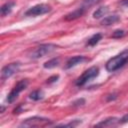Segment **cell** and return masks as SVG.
<instances>
[{
  "mask_svg": "<svg viewBox=\"0 0 128 128\" xmlns=\"http://www.w3.org/2000/svg\"><path fill=\"white\" fill-rule=\"evenodd\" d=\"M128 62V49L123 50L118 55L110 58L106 63V70L108 72H114L123 67Z\"/></svg>",
  "mask_w": 128,
  "mask_h": 128,
  "instance_id": "6da1fadb",
  "label": "cell"
},
{
  "mask_svg": "<svg viewBox=\"0 0 128 128\" xmlns=\"http://www.w3.org/2000/svg\"><path fill=\"white\" fill-rule=\"evenodd\" d=\"M57 45L52 44V43H45V44H41L38 47H36L32 53L30 54V57L32 59H38L41 57H44L50 53H52L53 51H55L57 49Z\"/></svg>",
  "mask_w": 128,
  "mask_h": 128,
  "instance_id": "7a4b0ae2",
  "label": "cell"
},
{
  "mask_svg": "<svg viewBox=\"0 0 128 128\" xmlns=\"http://www.w3.org/2000/svg\"><path fill=\"white\" fill-rule=\"evenodd\" d=\"M98 73H99V68H98V67H96V66L90 67L89 69H87L86 71H84V72L77 78V80H76V82H75L76 86H79V87H80V86L85 85L88 81H90L91 79L95 78V77L98 75Z\"/></svg>",
  "mask_w": 128,
  "mask_h": 128,
  "instance_id": "3957f363",
  "label": "cell"
},
{
  "mask_svg": "<svg viewBox=\"0 0 128 128\" xmlns=\"http://www.w3.org/2000/svg\"><path fill=\"white\" fill-rule=\"evenodd\" d=\"M28 83H29V82H28L27 79L20 80V81L14 86V88L10 91V93L8 94V96H7V102H8V103H12V102H14V101L16 100V98L18 97L19 93L22 92L23 90H25V89L27 88Z\"/></svg>",
  "mask_w": 128,
  "mask_h": 128,
  "instance_id": "277c9868",
  "label": "cell"
},
{
  "mask_svg": "<svg viewBox=\"0 0 128 128\" xmlns=\"http://www.w3.org/2000/svg\"><path fill=\"white\" fill-rule=\"evenodd\" d=\"M48 124H51V121L49 119L34 116V117H31V118L24 120L21 123V126L22 127H38V126H45Z\"/></svg>",
  "mask_w": 128,
  "mask_h": 128,
  "instance_id": "5b68a950",
  "label": "cell"
},
{
  "mask_svg": "<svg viewBox=\"0 0 128 128\" xmlns=\"http://www.w3.org/2000/svg\"><path fill=\"white\" fill-rule=\"evenodd\" d=\"M51 10V7L47 4H38L35 5L31 8H29L26 12L25 15L26 16H39V15H43L48 13Z\"/></svg>",
  "mask_w": 128,
  "mask_h": 128,
  "instance_id": "8992f818",
  "label": "cell"
},
{
  "mask_svg": "<svg viewBox=\"0 0 128 128\" xmlns=\"http://www.w3.org/2000/svg\"><path fill=\"white\" fill-rule=\"evenodd\" d=\"M19 69H20V63L19 62H13V63H10V64L4 66L2 68V70H1V78H2V80H5V79L11 77L16 72H18Z\"/></svg>",
  "mask_w": 128,
  "mask_h": 128,
  "instance_id": "52a82bcc",
  "label": "cell"
},
{
  "mask_svg": "<svg viewBox=\"0 0 128 128\" xmlns=\"http://www.w3.org/2000/svg\"><path fill=\"white\" fill-rule=\"evenodd\" d=\"M86 60H87V58H86L85 56H82V55L71 57V58H69V59L67 60V62H66V64H65V67H64V68H65V69L72 68V67L76 66L77 64H80V63H82V62H84V61H86Z\"/></svg>",
  "mask_w": 128,
  "mask_h": 128,
  "instance_id": "ba28073f",
  "label": "cell"
},
{
  "mask_svg": "<svg viewBox=\"0 0 128 128\" xmlns=\"http://www.w3.org/2000/svg\"><path fill=\"white\" fill-rule=\"evenodd\" d=\"M119 120H120V119H118V118H116V117H109V118H107V119H105V120H103V121L97 123L96 126L112 127V126H115V125H117L118 123H120Z\"/></svg>",
  "mask_w": 128,
  "mask_h": 128,
  "instance_id": "9c48e42d",
  "label": "cell"
},
{
  "mask_svg": "<svg viewBox=\"0 0 128 128\" xmlns=\"http://www.w3.org/2000/svg\"><path fill=\"white\" fill-rule=\"evenodd\" d=\"M84 7H81V8H78L76 10H74L73 12H70L68 13L66 16H65V20L67 21H71V20H75L79 17H81L83 14H84Z\"/></svg>",
  "mask_w": 128,
  "mask_h": 128,
  "instance_id": "30bf717a",
  "label": "cell"
},
{
  "mask_svg": "<svg viewBox=\"0 0 128 128\" xmlns=\"http://www.w3.org/2000/svg\"><path fill=\"white\" fill-rule=\"evenodd\" d=\"M119 20H120V18H119L118 15H110V16H106V17L101 21V24H102V25L109 26V25H112V24L117 23Z\"/></svg>",
  "mask_w": 128,
  "mask_h": 128,
  "instance_id": "8fae6325",
  "label": "cell"
},
{
  "mask_svg": "<svg viewBox=\"0 0 128 128\" xmlns=\"http://www.w3.org/2000/svg\"><path fill=\"white\" fill-rule=\"evenodd\" d=\"M14 5H15L14 2H7V3H5L4 5H2L1 8H0L1 15H2V16L8 15V14L11 12V10H12V8H13Z\"/></svg>",
  "mask_w": 128,
  "mask_h": 128,
  "instance_id": "7c38bea8",
  "label": "cell"
},
{
  "mask_svg": "<svg viewBox=\"0 0 128 128\" xmlns=\"http://www.w3.org/2000/svg\"><path fill=\"white\" fill-rule=\"evenodd\" d=\"M59 62H60V59L59 58H52V59L46 61L43 64V67L46 68V69H51V68H54V67L58 66L59 65Z\"/></svg>",
  "mask_w": 128,
  "mask_h": 128,
  "instance_id": "4fadbf2b",
  "label": "cell"
},
{
  "mask_svg": "<svg viewBox=\"0 0 128 128\" xmlns=\"http://www.w3.org/2000/svg\"><path fill=\"white\" fill-rule=\"evenodd\" d=\"M43 96H44V93H43L41 90H39V89L34 90V91H32V92L29 94V98L32 99V100H34V101L41 100V99L43 98Z\"/></svg>",
  "mask_w": 128,
  "mask_h": 128,
  "instance_id": "5bb4252c",
  "label": "cell"
},
{
  "mask_svg": "<svg viewBox=\"0 0 128 128\" xmlns=\"http://www.w3.org/2000/svg\"><path fill=\"white\" fill-rule=\"evenodd\" d=\"M101 39H102V35H101L100 33L94 34L90 39H88V41H87V46H94V45H96Z\"/></svg>",
  "mask_w": 128,
  "mask_h": 128,
  "instance_id": "9a60e30c",
  "label": "cell"
},
{
  "mask_svg": "<svg viewBox=\"0 0 128 128\" xmlns=\"http://www.w3.org/2000/svg\"><path fill=\"white\" fill-rule=\"evenodd\" d=\"M107 12H108V8H107L106 6L100 7V8H98V9L93 13V17L96 18V19H99V18L103 17Z\"/></svg>",
  "mask_w": 128,
  "mask_h": 128,
  "instance_id": "2e32d148",
  "label": "cell"
},
{
  "mask_svg": "<svg viewBox=\"0 0 128 128\" xmlns=\"http://www.w3.org/2000/svg\"><path fill=\"white\" fill-rule=\"evenodd\" d=\"M125 34H126V32L124 30H115L113 32V34L111 35V37L112 38H121V37L125 36Z\"/></svg>",
  "mask_w": 128,
  "mask_h": 128,
  "instance_id": "e0dca14e",
  "label": "cell"
},
{
  "mask_svg": "<svg viewBox=\"0 0 128 128\" xmlns=\"http://www.w3.org/2000/svg\"><path fill=\"white\" fill-rule=\"evenodd\" d=\"M101 0H83V7H90L97 3H99Z\"/></svg>",
  "mask_w": 128,
  "mask_h": 128,
  "instance_id": "ac0fdd59",
  "label": "cell"
},
{
  "mask_svg": "<svg viewBox=\"0 0 128 128\" xmlns=\"http://www.w3.org/2000/svg\"><path fill=\"white\" fill-rule=\"evenodd\" d=\"M80 123H81L80 120H74V121H71V122H69L67 124H62L61 126H64V127H75V126L79 125Z\"/></svg>",
  "mask_w": 128,
  "mask_h": 128,
  "instance_id": "d6986e66",
  "label": "cell"
},
{
  "mask_svg": "<svg viewBox=\"0 0 128 128\" xmlns=\"http://www.w3.org/2000/svg\"><path fill=\"white\" fill-rule=\"evenodd\" d=\"M58 78H59V76H58V75H54V76H52V77H50V78H48V79H47V83H48V84L53 83V82L57 81V79H58Z\"/></svg>",
  "mask_w": 128,
  "mask_h": 128,
  "instance_id": "ffe728a7",
  "label": "cell"
},
{
  "mask_svg": "<svg viewBox=\"0 0 128 128\" xmlns=\"http://www.w3.org/2000/svg\"><path fill=\"white\" fill-rule=\"evenodd\" d=\"M119 121H120V123H122V124L127 123V122H128V113H127V114H125V115H124V116H123Z\"/></svg>",
  "mask_w": 128,
  "mask_h": 128,
  "instance_id": "44dd1931",
  "label": "cell"
},
{
  "mask_svg": "<svg viewBox=\"0 0 128 128\" xmlns=\"http://www.w3.org/2000/svg\"><path fill=\"white\" fill-rule=\"evenodd\" d=\"M84 103H85V100L84 99H79V100H77V101L74 102V105H83Z\"/></svg>",
  "mask_w": 128,
  "mask_h": 128,
  "instance_id": "7402d4cb",
  "label": "cell"
},
{
  "mask_svg": "<svg viewBox=\"0 0 128 128\" xmlns=\"http://www.w3.org/2000/svg\"><path fill=\"white\" fill-rule=\"evenodd\" d=\"M21 111H22V107H21V106H18L17 108H15V109L13 110V113H14V114H18V113H20Z\"/></svg>",
  "mask_w": 128,
  "mask_h": 128,
  "instance_id": "603a6c76",
  "label": "cell"
},
{
  "mask_svg": "<svg viewBox=\"0 0 128 128\" xmlns=\"http://www.w3.org/2000/svg\"><path fill=\"white\" fill-rule=\"evenodd\" d=\"M120 4L122 6H124V7H128V0H121Z\"/></svg>",
  "mask_w": 128,
  "mask_h": 128,
  "instance_id": "cb8c5ba5",
  "label": "cell"
},
{
  "mask_svg": "<svg viewBox=\"0 0 128 128\" xmlns=\"http://www.w3.org/2000/svg\"><path fill=\"white\" fill-rule=\"evenodd\" d=\"M3 111H4V107L2 106V107H1V113H3Z\"/></svg>",
  "mask_w": 128,
  "mask_h": 128,
  "instance_id": "d4e9b609",
  "label": "cell"
}]
</instances>
